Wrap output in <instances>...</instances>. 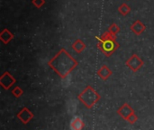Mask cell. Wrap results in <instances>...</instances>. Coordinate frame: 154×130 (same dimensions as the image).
<instances>
[{
	"instance_id": "cell-11",
	"label": "cell",
	"mask_w": 154,
	"mask_h": 130,
	"mask_svg": "<svg viewBox=\"0 0 154 130\" xmlns=\"http://www.w3.org/2000/svg\"><path fill=\"white\" fill-rule=\"evenodd\" d=\"M131 29H132V31L135 33V34H141L144 30H145V26L142 24V22L141 21H136V22H134L133 24H132V26H131Z\"/></svg>"
},
{
	"instance_id": "cell-4",
	"label": "cell",
	"mask_w": 154,
	"mask_h": 130,
	"mask_svg": "<svg viewBox=\"0 0 154 130\" xmlns=\"http://www.w3.org/2000/svg\"><path fill=\"white\" fill-rule=\"evenodd\" d=\"M126 65L131 71H133L134 72H136L137 71H139L143 67V61L137 54H133L126 61Z\"/></svg>"
},
{
	"instance_id": "cell-3",
	"label": "cell",
	"mask_w": 154,
	"mask_h": 130,
	"mask_svg": "<svg viewBox=\"0 0 154 130\" xmlns=\"http://www.w3.org/2000/svg\"><path fill=\"white\" fill-rule=\"evenodd\" d=\"M78 100L88 109H91L99 100L100 95L91 86H87L79 95Z\"/></svg>"
},
{
	"instance_id": "cell-6",
	"label": "cell",
	"mask_w": 154,
	"mask_h": 130,
	"mask_svg": "<svg viewBox=\"0 0 154 130\" xmlns=\"http://www.w3.org/2000/svg\"><path fill=\"white\" fill-rule=\"evenodd\" d=\"M116 113H117L123 119H125V120L126 121L127 119H128L131 115L134 114V109H133L128 103H125V104H123L122 107H120V108L117 109Z\"/></svg>"
},
{
	"instance_id": "cell-1",
	"label": "cell",
	"mask_w": 154,
	"mask_h": 130,
	"mask_svg": "<svg viewBox=\"0 0 154 130\" xmlns=\"http://www.w3.org/2000/svg\"><path fill=\"white\" fill-rule=\"evenodd\" d=\"M49 65L62 79H65L78 65V62L66 50L61 49L50 62Z\"/></svg>"
},
{
	"instance_id": "cell-12",
	"label": "cell",
	"mask_w": 154,
	"mask_h": 130,
	"mask_svg": "<svg viewBox=\"0 0 154 130\" xmlns=\"http://www.w3.org/2000/svg\"><path fill=\"white\" fill-rule=\"evenodd\" d=\"M72 49H73L76 52L80 53V52H82L86 49V44L83 43V41L78 39V40L75 41L74 43L72 44Z\"/></svg>"
},
{
	"instance_id": "cell-2",
	"label": "cell",
	"mask_w": 154,
	"mask_h": 130,
	"mask_svg": "<svg viewBox=\"0 0 154 130\" xmlns=\"http://www.w3.org/2000/svg\"><path fill=\"white\" fill-rule=\"evenodd\" d=\"M116 36L111 34L109 32L105 33L101 37H97L98 43L97 48L106 56H111L114 52L119 48V43L116 41Z\"/></svg>"
},
{
	"instance_id": "cell-16",
	"label": "cell",
	"mask_w": 154,
	"mask_h": 130,
	"mask_svg": "<svg viewBox=\"0 0 154 130\" xmlns=\"http://www.w3.org/2000/svg\"><path fill=\"white\" fill-rule=\"evenodd\" d=\"M138 120V117L135 115V113L134 114H133V115H131L128 119H127V122L129 123V124H131V125H134V123H136V121Z\"/></svg>"
},
{
	"instance_id": "cell-10",
	"label": "cell",
	"mask_w": 154,
	"mask_h": 130,
	"mask_svg": "<svg viewBox=\"0 0 154 130\" xmlns=\"http://www.w3.org/2000/svg\"><path fill=\"white\" fill-rule=\"evenodd\" d=\"M13 38H14L13 33H12L9 30H7V29H4V30L1 32V33H0V39H1V41H2L4 43H5V44H7Z\"/></svg>"
},
{
	"instance_id": "cell-7",
	"label": "cell",
	"mask_w": 154,
	"mask_h": 130,
	"mask_svg": "<svg viewBox=\"0 0 154 130\" xmlns=\"http://www.w3.org/2000/svg\"><path fill=\"white\" fill-rule=\"evenodd\" d=\"M17 119L24 125L28 124L32 119H33V114L29 110V109H27L26 107L23 108L22 110L16 115Z\"/></svg>"
},
{
	"instance_id": "cell-14",
	"label": "cell",
	"mask_w": 154,
	"mask_h": 130,
	"mask_svg": "<svg viewBox=\"0 0 154 130\" xmlns=\"http://www.w3.org/2000/svg\"><path fill=\"white\" fill-rule=\"evenodd\" d=\"M130 7L126 5V4H123L120 7H119V12L123 14V15H126L129 12H130Z\"/></svg>"
},
{
	"instance_id": "cell-9",
	"label": "cell",
	"mask_w": 154,
	"mask_h": 130,
	"mask_svg": "<svg viewBox=\"0 0 154 130\" xmlns=\"http://www.w3.org/2000/svg\"><path fill=\"white\" fill-rule=\"evenodd\" d=\"M84 128H85V123L79 117H75L70 121V129L71 130H82Z\"/></svg>"
},
{
	"instance_id": "cell-13",
	"label": "cell",
	"mask_w": 154,
	"mask_h": 130,
	"mask_svg": "<svg viewBox=\"0 0 154 130\" xmlns=\"http://www.w3.org/2000/svg\"><path fill=\"white\" fill-rule=\"evenodd\" d=\"M12 94L14 98H20L23 94V90L19 86H16L12 90Z\"/></svg>"
},
{
	"instance_id": "cell-15",
	"label": "cell",
	"mask_w": 154,
	"mask_h": 130,
	"mask_svg": "<svg viewBox=\"0 0 154 130\" xmlns=\"http://www.w3.org/2000/svg\"><path fill=\"white\" fill-rule=\"evenodd\" d=\"M119 31H120V28H119V26H118L117 24H113L109 27V30H108V32H109L111 34H113V35H116Z\"/></svg>"
},
{
	"instance_id": "cell-5",
	"label": "cell",
	"mask_w": 154,
	"mask_h": 130,
	"mask_svg": "<svg viewBox=\"0 0 154 130\" xmlns=\"http://www.w3.org/2000/svg\"><path fill=\"white\" fill-rule=\"evenodd\" d=\"M15 82H16V80L8 71L4 72L0 77V85L3 87V89L6 90H9Z\"/></svg>"
},
{
	"instance_id": "cell-8",
	"label": "cell",
	"mask_w": 154,
	"mask_h": 130,
	"mask_svg": "<svg viewBox=\"0 0 154 130\" xmlns=\"http://www.w3.org/2000/svg\"><path fill=\"white\" fill-rule=\"evenodd\" d=\"M113 74L112 71L106 66V65H103L98 71H97V75L98 77L103 80V81H106L111 75Z\"/></svg>"
},
{
	"instance_id": "cell-17",
	"label": "cell",
	"mask_w": 154,
	"mask_h": 130,
	"mask_svg": "<svg viewBox=\"0 0 154 130\" xmlns=\"http://www.w3.org/2000/svg\"><path fill=\"white\" fill-rule=\"evenodd\" d=\"M32 3L36 7H41L44 4V0H32Z\"/></svg>"
}]
</instances>
